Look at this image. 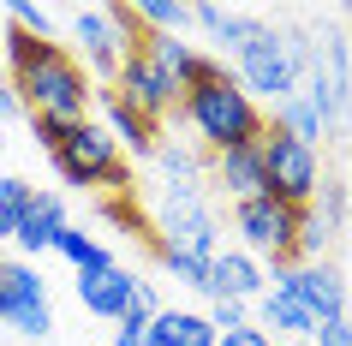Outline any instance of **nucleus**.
<instances>
[{
  "label": "nucleus",
  "instance_id": "1",
  "mask_svg": "<svg viewBox=\"0 0 352 346\" xmlns=\"http://www.w3.org/2000/svg\"><path fill=\"white\" fill-rule=\"evenodd\" d=\"M6 60H12V90H19V108L30 120H60V126H78L90 120V78L60 42H36L24 30H6Z\"/></svg>",
  "mask_w": 352,
  "mask_h": 346
},
{
  "label": "nucleus",
  "instance_id": "2",
  "mask_svg": "<svg viewBox=\"0 0 352 346\" xmlns=\"http://www.w3.org/2000/svg\"><path fill=\"white\" fill-rule=\"evenodd\" d=\"M149 245L167 263V274H179L186 287H209V263L221 251V227L204 209L197 185H162V209L149 221Z\"/></svg>",
  "mask_w": 352,
  "mask_h": 346
},
{
  "label": "nucleus",
  "instance_id": "3",
  "mask_svg": "<svg viewBox=\"0 0 352 346\" xmlns=\"http://www.w3.org/2000/svg\"><path fill=\"white\" fill-rule=\"evenodd\" d=\"M179 120H186V126L197 131V144H209L215 155L233 149V144H257L263 131H269L263 108L239 90V84H233L227 66H215L204 84H191V90L179 96Z\"/></svg>",
  "mask_w": 352,
  "mask_h": 346
},
{
  "label": "nucleus",
  "instance_id": "4",
  "mask_svg": "<svg viewBox=\"0 0 352 346\" xmlns=\"http://www.w3.org/2000/svg\"><path fill=\"white\" fill-rule=\"evenodd\" d=\"M48 162H54V173H60L66 185H78V191H90V185L113 191V197H126V191H131L126 155H120V144H113L96 120H78V126L60 138V149L48 155Z\"/></svg>",
  "mask_w": 352,
  "mask_h": 346
},
{
  "label": "nucleus",
  "instance_id": "5",
  "mask_svg": "<svg viewBox=\"0 0 352 346\" xmlns=\"http://www.w3.org/2000/svg\"><path fill=\"white\" fill-rule=\"evenodd\" d=\"M72 36H78V48H84V66L102 72V78H113L126 66V54H144L149 30L138 24L131 0H120V6H78L72 12Z\"/></svg>",
  "mask_w": 352,
  "mask_h": 346
},
{
  "label": "nucleus",
  "instance_id": "6",
  "mask_svg": "<svg viewBox=\"0 0 352 346\" xmlns=\"http://www.w3.org/2000/svg\"><path fill=\"white\" fill-rule=\"evenodd\" d=\"M233 84H239L251 102H287L298 96V72H293V54H287V30L275 24H251V36L239 42L233 54Z\"/></svg>",
  "mask_w": 352,
  "mask_h": 346
},
{
  "label": "nucleus",
  "instance_id": "7",
  "mask_svg": "<svg viewBox=\"0 0 352 346\" xmlns=\"http://www.w3.org/2000/svg\"><path fill=\"white\" fill-rule=\"evenodd\" d=\"M298 96L322 113V126H329V131L352 120V42L340 36V30L311 36V66H305Z\"/></svg>",
  "mask_w": 352,
  "mask_h": 346
},
{
  "label": "nucleus",
  "instance_id": "8",
  "mask_svg": "<svg viewBox=\"0 0 352 346\" xmlns=\"http://www.w3.org/2000/svg\"><path fill=\"white\" fill-rule=\"evenodd\" d=\"M263 197L287 203V209H311L316 191H322V162H316V149L293 144L287 131H263Z\"/></svg>",
  "mask_w": 352,
  "mask_h": 346
},
{
  "label": "nucleus",
  "instance_id": "9",
  "mask_svg": "<svg viewBox=\"0 0 352 346\" xmlns=\"http://www.w3.org/2000/svg\"><path fill=\"white\" fill-rule=\"evenodd\" d=\"M298 221H305V209H287V203H275V197H245V203H233V227H239V239H245V251H251V257L293 263Z\"/></svg>",
  "mask_w": 352,
  "mask_h": 346
},
{
  "label": "nucleus",
  "instance_id": "10",
  "mask_svg": "<svg viewBox=\"0 0 352 346\" xmlns=\"http://www.w3.org/2000/svg\"><path fill=\"white\" fill-rule=\"evenodd\" d=\"M0 323L24 334V340H42L54 328V310H48V281H42L30 263H0Z\"/></svg>",
  "mask_w": 352,
  "mask_h": 346
},
{
  "label": "nucleus",
  "instance_id": "11",
  "mask_svg": "<svg viewBox=\"0 0 352 346\" xmlns=\"http://www.w3.org/2000/svg\"><path fill=\"white\" fill-rule=\"evenodd\" d=\"M280 292H293L298 305L311 310L316 323H334V316H346V274L334 269V263H275L269 274Z\"/></svg>",
  "mask_w": 352,
  "mask_h": 346
},
{
  "label": "nucleus",
  "instance_id": "12",
  "mask_svg": "<svg viewBox=\"0 0 352 346\" xmlns=\"http://www.w3.org/2000/svg\"><path fill=\"white\" fill-rule=\"evenodd\" d=\"M113 96H120L126 108H138L144 120H162L167 108H179V90L155 72V60H149V54H126V66L113 72Z\"/></svg>",
  "mask_w": 352,
  "mask_h": 346
},
{
  "label": "nucleus",
  "instance_id": "13",
  "mask_svg": "<svg viewBox=\"0 0 352 346\" xmlns=\"http://www.w3.org/2000/svg\"><path fill=\"white\" fill-rule=\"evenodd\" d=\"M204 292H209V299H239V305H251V299L269 292V274H263V263L251 251H215Z\"/></svg>",
  "mask_w": 352,
  "mask_h": 346
},
{
  "label": "nucleus",
  "instance_id": "14",
  "mask_svg": "<svg viewBox=\"0 0 352 346\" xmlns=\"http://www.w3.org/2000/svg\"><path fill=\"white\" fill-rule=\"evenodd\" d=\"M144 274H131V269H102V274H78V305L90 310V316H108V323H120L131 305V287H138Z\"/></svg>",
  "mask_w": 352,
  "mask_h": 346
},
{
  "label": "nucleus",
  "instance_id": "15",
  "mask_svg": "<svg viewBox=\"0 0 352 346\" xmlns=\"http://www.w3.org/2000/svg\"><path fill=\"white\" fill-rule=\"evenodd\" d=\"M102 131H108L113 144H120V155H155V120H144L138 108H126L113 90H102Z\"/></svg>",
  "mask_w": 352,
  "mask_h": 346
},
{
  "label": "nucleus",
  "instance_id": "16",
  "mask_svg": "<svg viewBox=\"0 0 352 346\" xmlns=\"http://www.w3.org/2000/svg\"><path fill=\"white\" fill-rule=\"evenodd\" d=\"M263 144V138H257ZM257 144H233V149H221L215 155V180H221V191L233 203H245V197H263V149Z\"/></svg>",
  "mask_w": 352,
  "mask_h": 346
},
{
  "label": "nucleus",
  "instance_id": "17",
  "mask_svg": "<svg viewBox=\"0 0 352 346\" xmlns=\"http://www.w3.org/2000/svg\"><path fill=\"white\" fill-rule=\"evenodd\" d=\"M60 227H66V203L54 197V191H36L30 197V209H24V221H19V251H54V239H60Z\"/></svg>",
  "mask_w": 352,
  "mask_h": 346
},
{
  "label": "nucleus",
  "instance_id": "18",
  "mask_svg": "<svg viewBox=\"0 0 352 346\" xmlns=\"http://www.w3.org/2000/svg\"><path fill=\"white\" fill-rule=\"evenodd\" d=\"M149 340H155V346H215V328H209L204 310L162 305V310H155V323H149Z\"/></svg>",
  "mask_w": 352,
  "mask_h": 346
},
{
  "label": "nucleus",
  "instance_id": "19",
  "mask_svg": "<svg viewBox=\"0 0 352 346\" xmlns=\"http://www.w3.org/2000/svg\"><path fill=\"white\" fill-rule=\"evenodd\" d=\"M257 328H263V334H269V328H275V334H316V316L298 305L293 292L269 287V292L257 299Z\"/></svg>",
  "mask_w": 352,
  "mask_h": 346
},
{
  "label": "nucleus",
  "instance_id": "20",
  "mask_svg": "<svg viewBox=\"0 0 352 346\" xmlns=\"http://www.w3.org/2000/svg\"><path fill=\"white\" fill-rule=\"evenodd\" d=\"M191 24H197L209 42H221V48H233V54H239V42L251 36V24H257V19H245V12H233V6L204 0V6H191Z\"/></svg>",
  "mask_w": 352,
  "mask_h": 346
},
{
  "label": "nucleus",
  "instance_id": "21",
  "mask_svg": "<svg viewBox=\"0 0 352 346\" xmlns=\"http://www.w3.org/2000/svg\"><path fill=\"white\" fill-rule=\"evenodd\" d=\"M275 131H287L293 144H305V149H316V138H322V113L305 102V96H287V102H275Z\"/></svg>",
  "mask_w": 352,
  "mask_h": 346
},
{
  "label": "nucleus",
  "instance_id": "22",
  "mask_svg": "<svg viewBox=\"0 0 352 346\" xmlns=\"http://www.w3.org/2000/svg\"><path fill=\"white\" fill-rule=\"evenodd\" d=\"M54 251L66 257V263H72L78 274H102V269H113V257L102 251V245H96V239L84 233V227H72V221H66V227H60V239H54Z\"/></svg>",
  "mask_w": 352,
  "mask_h": 346
},
{
  "label": "nucleus",
  "instance_id": "23",
  "mask_svg": "<svg viewBox=\"0 0 352 346\" xmlns=\"http://www.w3.org/2000/svg\"><path fill=\"white\" fill-rule=\"evenodd\" d=\"M131 12L149 36H179L191 24V6H179V0H131Z\"/></svg>",
  "mask_w": 352,
  "mask_h": 346
},
{
  "label": "nucleus",
  "instance_id": "24",
  "mask_svg": "<svg viewBox=\"0 0 352 346\" xmlns=\"http://www.w3.org/2000/svg\"><path fill=\"white\" fill-rule=\"evenodd\" d=\"M30 185L19 180V173H0V239H19V221H24V209H30Z\"/></svg>",
  "mask_w": 352,
  "mask_h": 346
},
{
  "label": "nucleus",
  "instance_id": "25",
  "mask_svg": "<svg viewBox=\"0 0 352 346\" xmlns=\"http://www.w3.org/2000/svg\"><path fill=\"white\" fill-rule=\"evenodd\" d=\"M149 162L167 173V185H197V173H204L197 149H186V144H155V155H149Z\"/></svg>",
  "mask_w": 352,
  "mask_h": 346
},
{
  "label": "nucleus",
  "instance_id": "26",
  "mask_svg": "<svg viewBox=\"0 0 352 346\" xmlns=\"http://www.w3.org/2000/svg\"><path fill=\"white\" fill-rule=\"evenodd\" d=\"M6 19H12V30H24V36L54 42V12L36 6V0H12V6H6Z\"/></svg>",
  "mask_w": 352,
  "mask_h": 346
},
{
  "label": "nucleus",
  "instance_id": "27",
  "mask_svg": "<svg viewBox=\"0 0 352 346\" xmlns=\"http://www.w3.org/2000/svg\"><path fill=\"white\" fill-rule=\"evenodd\" d=\"M329 239H334V233L316 221V209H305V221H298V239H293V263H322Z\"/></svg>",
  "mask_w": 352,
  "mask_h": 346
},
{
  "label": "nucleus",
  "instance_id": "28",
  "mask_svg": "<svg viewBox=\"0 0 352 346\" xmlns=\"http://www.w3.org/2000/svg\"><path fill=\"white\" fill-rule=\"evenodd\" d=\"M316 221H322V227H329V233H340V227H346V215H352V197H346V185H322V191H316Z\"/></svg>",
  "mask_w": 352,
  "mask_h": 346
},
{
  "label": "nucleus",
  "instance_id": "29",
  "mask_svg": "<svg viewBox=\"0 0 352 346\" xmlns=\"http://www.w3.org/2000/svg\"><path fill=\"white\" fill-rule=\"evenodd\" d=\"M155 310H162L155 287H149V281H138V287H131V305H126V316H120V328H149V323H155Z\"/></svg>",
  "mask_w": 352,
  "mask_h": 346
},
{
  "label": "nucleus",
  "instance_id": "30",
  "mask_svg": "<svg viewBox=\"0 0 352 346\" xmlns=\"http://www.w3.org/2000/svg\"><path fill=\"white\" fill-rule=\"evenodd\" d=\"M102 215H108L113 227H126V233H144L149 239V221H144V209H138L131 197H108V203H102Z\"/></svg>",
  "mask_w": 352,
  "mask_h": 346
},
{
  "label": "nucleus",
  "instance_id": "31",
  "mask_svg": "<svg viewBox=\"0 0 352 346\" xmlns=\"http://www.w3.org/2000/svg\"><path fill=\"white\" fill-rule=\"evenodd\" d=\"M204 316H209V328H215V334H227V328H245V323H251L239 299H209V310H204Z\"/></svg>",
  "mask_w": 352,
  "mask_h": 346
},
{
  "label": "nucleus",
  "instance_id": "32",
  "mask_svg": "<svg viewBox=\"0 0 352 346\" xmlns=\"http://www.w3.org/2000/svg\"><path fill=\"white\" fill-rule=\"evenodd\" d=\"M215 346H275V334H263L257 323H245V328H227V334H215Z\"/></svg>",
  "mask_w": 352,
  "mask_h": 346
},
{
  "label": "nucleus",
  "instance_id": "33",
  "mask_svg": "<svg viewBox=\"0 0 352 346\" xmlns=\"http://www.w3.org/2000/svg\"><path fill=\"white\" fill-rule=\"evenodd\" d=\"M316 346H352V316H334V323H316L311 334Z\"/></svg>",
  "mask_w": 352,
  "mask_h": 346
},
{
  "label": "nucleus",
  "instance_id": "34",
  "mask_svg": "<svg viewBox=\"0 0 352 346\" xmlns=\"http://www.w3.org/2000/svg\"><path fill=\"white\" fill-rule=\"evenodd\" d=\"M30 126H36V144L48 149V155H54V149H60V138L72 131V126H60V120H30Z\"/></svg>",
  "mask_w": 352,
  "mask_h": 346
},
{
  "label": "nucleus",
  "instance_id": "35",
  "mask_svg": "<svg viewBox=\"0 0 352 346\" xmlns=\"http://www.w3.org/2000/svg\"><path fill=\"white\" fill-rule=\"evenodd\" d=\"M12 113H24L19 108V90H12V78H0V120H12Z\"/></svg>",
  "mask_w": 352,
  "mask_h": 346
},
{
  "label": "nucleus",
  "instance_id": "36",
  "mask_svg": "<svg viewBox=\"0 0 352 346\" xmlns=\"http://www.w3.org/2000/svg\"><path fill=\"white\" fill-rule=\"evenodd\" d=\"M113 346H155L149 328H113Z\"/></svg>",
  "mask_w": 352,
  "mask_h": 346
},
{
  "label": "nucleus",
  "instance_id": "37",
  "mask_svg": "<svg viewBox=\"0 0 352 346\" xmlns=\"http://www.w3.org/2000/svg\"><path fill=\"white\" fill-rule=\"evenodd\" d=\"M346 197H352V191H346Z\"/></svg>",
  "mask_w": 352,
  "mask_h": 346
}]
</instances>
